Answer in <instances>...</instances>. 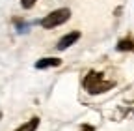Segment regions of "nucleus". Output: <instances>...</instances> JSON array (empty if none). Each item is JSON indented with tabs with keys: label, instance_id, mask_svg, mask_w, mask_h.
Returning <instances> with one entry per match:
<instances>
[{
	"label": "nucleus",
	"instance_id": "f257e3e1",
	"mask_svg": "<svg viewBox=\"0 0 134 131\" xmlns=\"http://www.w3.org/2000/svg\"><path fill=\"white\" fill-rule=\"evenodd\" d=\"M114 86H115L114 80H106L103 77V73H97V71H90L86 75V79H84V88L90 94H103Z\"/></svg>",
	"mask_w": 134,
	"mask_h": 131
},
{
	"label": "nucleus",
	"instance_id": "f03ea898",
	"mask_svg": "<svg viewBox=\"0 0 134 131\" xmlns=\"http://www.w3.org/2000/svg\"><path fill=\"white\" fill-rule=\"evenodd\" d=\"M69 17H71V9L69 8H60V9H54L52 13H48L47 17L41 21V26L47 28V30L48 28H56V26L67 23Z\"/></svg>",
	"mask_w": 134,
	"mask_h": 131
},
{
	"label": "nucleus",
	"instance_id": "7ed1b4c3",
	"mask_svg": "<svg viewBox=\"0 0 134 131\" xmlns=\"http://www.w3.org/2000/svg\"><path fill=\"white\" fill-rule=\"evenodd\" d=\"M78 38H80V32L76 30V32H71V34H67V36H63L60 41H58V45H56V49L58 51H63V49H67V47H71L75 41H78Z\"/></svg>",
	"mask_w": 134,
	"mask_h": 131
},
{
	"label": "nucleus",
	"instance_id": "20e7f679",
	"mask_svg": "<svg viewBox=\"0 0 134 131\" xmlns=\"http://www.w3.org/2000/svg\"><path fill=\"white\" fill-rule=\"evenodd\" d=\"M62 64L60 58H41L36 62V68L37 69H45V68H58V66Z\"/></svg>",
	"mask_w": 134,
	"mask_h": 131
},
{
	"label": "nucleus",
	"instance_id": "39448f33",
	"mask_svg": "<svg viewBox=\"0 0 134 131\" xmlns=\"http://www.w3.org/2000/svg\"><path fill=\"white\" fill-rule=\"evenodd\" d=\"M37 125H39V118H32V120H28L26 124H23L19 129H15V131H36Z\"/></svg>",
	"mask_w": 134,
	"mask_h": 131
},
{
	"label": "nucleus",
	"instance_id": "423d86ee",
	"mask_svg": "<svg viewBox=\"0 0 134 131\" xmlns=\"http://www.w3.org/2000/svg\"><path fill=\"white\" fill-rule=\"evenodd\" d=\"M117 51H134V41L132 39H121L117 43Z\"/></svg>",
	"mask_w": 134,
	"mask_h": 131
},
{
	"label": "nucleus",
	"instance_id": "0eeeda50",
	"mask_svg": "<svg viewBox=\"0 0 134 131\" xmlns=\"http://www.w3.org/2000/svg\"><path fill=\"white\" fill-rule=\"evenodd\" d=\"M36 2H37V0H21V6H23L24 9H30Z\"/></svg>",
	"mask_w": 134,
	"mask_h": 131
},
{
	"label": "nucleus",
	"instance_id": "6e6552de",
	"mask_svg": "<svg viewBox=\"0 0 134 131\" xmlns=\"http://www.w3.org/2000/svg\"><path fill=\"white\" fill-rule=\"evenodd\" d=\"M17 28H19V32H26L30 26H28V24H24V23H21V21H17Z\"/></svg>",
	"mask_w": 134,
	"mask_h": 131
},
{
	"label": "nucleus",
	"instance_id": "1a4fd4ad",
	"mask_svg": "<svg viewBox=\"0 0 134 131\" xmlns=\"http://www.w3.org/2000/svg\"><path fill=\"white\" fill-rule=\"evenodd\" d=\"M80 131H95V127H93V125H88V124H84Z\"/></svg>",
	"mask_w": 134,
	"mask_h": 131
},
{
	"label": "nucleus",
	"instance_id": "9d476101",
	"mask_svg": "<svg viewBox=\"0 0 134 131\" xmlns=\"http://www.w3.org/2000/svg\"><path fill=\"white\" fill-rule=\"evenodd\" d=\"M0 118H2V112H0Z\"/></svg>",
	"mask_w": 134,
	"mask_h": 131
}]
</instances>
